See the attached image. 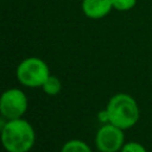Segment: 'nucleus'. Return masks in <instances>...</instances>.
Returning <instances> with one entry per match:
<instances>
[{
	"label": "nucleus",
	"mask_w": 152,
	"mask_h": 152,
	"mask_svg": "<svg viewBox=\"0 0 152 152\" xmlns=\"http://www.w3.org/2000/svg\"><path fill=\"white\" fill-rule=\"evenodd\" d=\"M7 121H8V119H6L2 114H0V132L4 129V127H5L6 124H7Z\"/></svg>",
	"instance_id": "nucleus-12"
},
{
	"label": "nucleus",
	"mask_w": 152,
	"mask_h": 152,
	"mask_svg": "<svg viewBox=\"0 0 152 152\" xmlns=\"http://www.w3.org/2000/svg\"><path fill=\"white\" fill-rule=\"evenodd\" d=\"M42 88H43V90H44L45 94L52 96V95H57V94L61 91V89H62V83H61V81H59L58 77L50 75V76L48 77V80L44 82V84L42 86Z\"/></svg>",
	"instance_id": "nucleus-8"
},
{
	"label": "nucleus",
	"mask_w": 152,
	"mask_h": 152,
	"mask_svg": "<svg viewBox=\"0 0 152 152\" xmlns=\"http://www.w3.org/2000/svg\"><path fill=\"white\" fill-rule=\"evenodd\" d=\"M15 74L18 81L23 86L38 88L42 87L50 76V70L43 59L38 57H28L19 63Z\"/></svg>",
	"instance_id": "nucleus-3"
},
{
	"label": "nucleus",
	"mask_w": 152,
	"mask_h": 152,
	"mask_svg": "<svg viewBox=\"0 0 152 152\" xmlns=\"http://www.w3.org/2000/svg\"><path fill=\"white\" fill-rule=\"evenodd\" d=\"M61 152H91V150L84 141L78 139H72L66 141L62 146Z\"/></svg>",
	"instance_id": "nucleus-7"
},
{
	"label": "nucleus",
	"mask_w": 152,
	"mask_h": 152,
	"mask_svg": "<svg viewBox=\"0 0 152 152\" xmlns=\"http://www.w3.org/2000/svg\"><path fill=\"white\" fill-rule=\"evenodd\" d=\"M0 139L7 152H28L36 140L34 129L23 118L8 120L0 132Z\"/></svg>",
	"instance_id": "nucleus-1"
},
{
	"label": "nucleus",
	"mask_w": 152,
	"mask_h": 152,
	"mask_svg": "<svg viewBox=\"0 0 152 152\" xmlns=\"http://www.w3.org/2000/svg\"><path fill=\"white\" fill-rule=\"evenodd\" d=\"M97 119H99L102 124H108V122H109V118H108V113H107V110L103 109V110L99 112V114H97Z\"/></svg>",
	"instance_id": "nucleus-11"
},
{
	"label": "nucleus",
	"mask_w": 152,
	"mask_h": 152,
	"mask_svg": "<svg viewBox=\"0 0 152 152\" xmlns=\"http://www.w3.org/2000/svg\"><path fill=\"white\" fill-rule=\"evenodd\" d=\"M124 129L108 122L104 124L95 135V144L100 152H118L124 146Z\"/></svg>",
	"instance_id": "nucleus-5"
},
{
	"label": "nucleus",
	"mask_w": 152,
	"mask_h": 152,
	"mask_svg": "<svg viewBox=\"0 0 152 152\" xmlns=\"http://www.w3.org/2000/svg\"><path fill=\"white\" fill-rule=\"evenodd\" d=\"M106 110L108 113L109 122L121 129L133 127L139 120V107L137 101L128 94L119 93L110 97Z\"/></svg>",
	"instance_id": "nucleus-2"
},
{
	"label": "nucleus",
	"mask_w": 152,
	"mask_h": 152,
	"mask_svg": "<svg viewBox=\"0 0 152 152\" xmlns=\"http://www.w3.org/2000/svg\"><path fill=\"white\" fill-rule=\"evenodd\" d=\"M120 152H147V151L141 144L137 141H129V142L124 144Z\"/></svg>",
	"instance_id": "nucleus-10"
},
{
	"label": "nucleus",
	"mask_w": 152,
	"mask_h": 152,
	"mask_svg": "<svg viewBox=\"0 0 152 152\" xmlns=\"http://www.w3.org/2000/svg\"><path fill=\"white\" fill-rule=\"evenodd\" d=\"M27 110V97L18 88L5 90L0 95V114L6 119L13 120L21 118Z\"/></svg>",
	"instance_id": "nucleus-4"
},
{
	"label": "nucleus",
	"mask_w": 152,
	"mask_h": 152,
	"mask_svg": "<svg viewBox=\"0 0 152 152\" xmlns=\"http://www.w3.org/2000/svg\"><path fill=\"white\" fill-rule=\"evenodd\" d=\"M82 12L90 19H102L113 10L112 0H82Z\"/></svg>",
	"instance_id": "nucleus-6"
},
{
	"label": "nucleus",
	"mask_w": 152,
	"mask_h": 152,
	"mask_svg": "<svg viewBox=\"0 0 152 152\" xmlns=\"http://www.w3.org/2000/svg\"><path fill=\"white\" fill-rule=\"evenodd\" d=\"M113 8L120 12H126L132 10L137 5V0H112Z\"/></svg>",
	"instance_id": "nucleus-9"
}]
</instances>
